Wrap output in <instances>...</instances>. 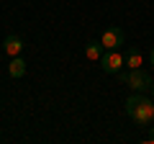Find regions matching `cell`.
I'll list each match as a JSON object with an SVG mask.
<instances>
[{
  "label": "cell",
  "instance_id": "cell-10",
  "mask_svg": "<svg viewBox=\"0 0 154 144\" xmlns=\"http://www.w3.org/2000/svg\"><path fill=\"white\" fill-rule=\"evenodd\" d=\"M149 59H152V67H154V46H152V52H149Z\"/></svg>",
  "mask_w": 154,
  "mask_h": 144
},
{
  "label": "cell",
  "instance_id": "cell-6",
  "mask_svg": "<svg viewBox=\"0 0 154 144\" xmlns=\"http://www.w3.org/2000/svg\"><path fill=\"white\" fill-rule=\"evenodd\" d=\"M8 75L11 77H23L26 75V62H23V57L18 54V57H11V64H8Z\"/></svg>",
  "mask_w": 154,
  "mask_h": 144
},
{
  "label": "cell",
  "instance_id": "cell-5",
  "mask_svg": "<svg viewBox=\"0 0 154 144\" xmlns=\"http://www.w3.org/2000/svg\"><path fill=\"white\" fill-rule=\"evenodd\" d=\"M23 41H21V36H16V33H11V36H5V41H3V49H5V54L8 57H18L23 52Z\"/></svg>",
  "mask_w": 154,
  "mask_h": 144
},
{
  "label": "cell",
  "instance_id": "cell-1",
  "mask_svg": "<svg viewBox=\"0 0 154 144\" xmlns=\"http://www.w3.org/2000/svg\"><path fill=\"white\" fill-rule=\"evenodd\" d=\"M126 113L136 126H152L154 121V100L144 95H128L126 100Z\"/></svg>",
  "mask_w": 154,
  "mask_h": 144
},
{
  "label": "cell",
  "instance_id": "cell-4",
  "mask_svg": "<svg viewBox=\"0 0 154 144\" xmlns=\"http://www.w3.org/2000/svg\"><path fill=\"white\" fill-rule=\"evenodd\" d=\"M100 44L105 46V49H118L121 44H126V33H123L121 26H110L103 31V36H100Z\"/></svg>",
  "mask_w": 154,
  "mask_h": 144
},
{
  "label": "cell",
  "instance_id": "cell-8",
  "mask_svg": "<svg viewBox=\"0 0 154 144\" xmlns=\"http://www.w3.org/2000/svg\"><path fill=\"white\" fill-rule=\"evenodd\" d=\"M103 49H105V46L100 44V41H88V46H85V54H88V59L100 62V57H103Z\"/></svg>",
  "mask_w": 154,
  "mask_h": 144
},
{
  "label": "cell",
  "instance_id": "cell-7",
  "mask_svg": "<svg viewBox=\"0 0 154 144\" xmlns=\"http://www.w3.org/2000/svg\"><path fill=\"white\" fill-rule=\"evenodd\" d=\"M123 57H126L128 70H139V67H141V52H139V46H128V52Z\"/></svg>",
  "mask_w": 154,
  "mask_h": 144
},
{
  "label": "cell",
  "instance_id": "cell-2",
  "mask_svg": "<svg viewBox=\"0 0 154 144\" xmlns=\"http://www.w3.org/2000/svg\"><path fill=\"white\" fill-rule=\"evenodd\" d=\"M118 77H121L123 85H128V88H134L136 93H144V90H152V83L154 80L149 77L146 72L139 67V70H128V72H118Z\"/></svg>",
  "mask_w": 154,
  "mask_h": 144
},
{
  "label": "cell",
  "instance_id": "cell-3",
  "mask_svg": "<svg viewBox=\"0 0 154 144\" xmlns=\"http://www.w3.org/2000/svg\"><path fill=\"white\" fill-rule=\"evenodd\" d=\"M123 64H126V57H123L118 49H105V54L100 57V67H103V72H110V75H118Z\"/></svg>",
  "mask_w": 154,
  "mask_h": 144
},
{
  "label": "cell",
  "instance_id": "cell-11",
  "mask_svg": "<svg viewBox=\"0 0 154 144\" xmlns=\"http://www.w3.org/2000/svg\"><path fill=\"white\" fill-rule=\"evenodd\" d=\"M149 93H152V98H154V83H152V90H149Z\"/></svg>",
  "mask_w": 154,
  "mask_h": 144
},
{
  "label": "cell",
  "instance_id": "cell-9",
  "mask_svg": "<svg viewBox=\"0 0 154 144\" xmlns=\"http://www.w3.org/2000/svg\"><path fill=\"white\" fill-rule=\"evenodd\" d=\"M149 142L154 144V124H152V126H149Z\"/></svg>",
  "mask_w": 154,
  "mask_h": 144
}]
</instances>
